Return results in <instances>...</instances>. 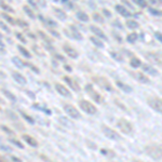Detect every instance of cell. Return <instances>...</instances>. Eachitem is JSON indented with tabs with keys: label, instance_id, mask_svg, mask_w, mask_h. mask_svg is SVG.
Returning <instances> with one entry per match:
<instances>
[{
	"label": "cell",
	"instance_id": "obj_1",
	"mask_svg": "<svg viewBox=\"0 0 162 162\" xmlns=\"http://www.w3.org/2000/svg\"><path fill=\"white\" fill-rule=\"evenodd\" d=\"M146 152L152 160H161L162 159V147L158 145H148L145 147Z\"/></svg>",
	"mask_w": 162,
	"mask_h": 162
},
{
	"label": "cell",
	"instance_id": "obj_2",
	"mask_svg": "<svg viewBox=\"0 0 162 162\" xmlns=\"http://www.w3.org/2000/svg\"><path fill=\"white\" fill-rule=\"evenodd\" d=\"M117 127L124 134H131L133 132V125H132V123L124 118L119 119L118 121H117Z\"/></svg>",
	"mask_w": 162,
	"mask_h": 162
},
{
	"label": "cell",
	"instance_id": "obj_3",
	"mask_svg": "<svg viewBox=\"0 0 162 162\" xmlns=\"http://www.w3.org/2000/svg\"><path fill=\"white\" fill-rule=\"evenodd\" d=\"M79 106L84 112H87L89 115H95L97 112V108L95 107V105L89 102L87 99H81L79 102Z\"/></svg>",
	"mask_w": 162,
	"mask_h": 162
},
{
	"label": "cell",
	"instance_id": "obj_4",
	"mask_svg": "<svg viewBox=\"0 0 162 162\" xmlns=\"http://www.w3.org/2000/svg\"><path fill=\"white\" fill-rule=\"evenodd\" d=\"M92 80L94 81L96 84H99L101 88H103L105 90H107L108 92H114V88L110 84V82L106 79V78H103V77H99V76H95L92 78Z\"/></svg>",
	"mask_w": 162,
	"mask_h": 162
},
{
	"label": "cell",
	"instance_id": "obj_5",
	"mask_svg": "<svg viewBox=\"0 0 162 162\" xmlns=\"http://www.w3.org/2000/svg\"><path fill=\"white\" fill-rule=\"evenodd\" d=\"M147 104L152 108L154 110L158 111L162 114V99L157 97V96H150L147 99Z\"/></svg>",
	"mask_w": 162,
	"mask_h": 162
},
{
	"label": "cell",
	"instance_id": "obj_6",
	"mask_svg": "<svg viewBox=\"0 0 162 162\" xmlns=\"http://www.w3.org/2000/svg\"><path fill=\"white\" fill-rule=\"evenodd\" d=\"M102 132L107 139H112V141H119L121 137L118 132H116L115 130H112L111 128H109L108 125H105V124H102Z\"/></svg>",
	"mask_w": 162,
	"mask_h": 162
},
{
	"label": "cell",
	"instance_id": "obj_7",
	"mask_svg": "<svg viewBox=\"0 0 162 162\" xmlns=\"http://www.w3.org/2000/svg\"><path fill=\"white\" fill-rule=\"evenodd\" d=\"M84 90H85V92L89 94V96H91V99H94L96 103H102L104 101V97L99 94L97 91H95L94 88L92 87V84H85Z\"/></svg>",
	"mask_w": 162,
	"mask_h": 162
},
{
	"label": "cell",
	"instance_id": "obj_8",
	"mask_svg": "<svg viewBox=\"0 0 162 162\" xmlns=\"http://www.w3.org/2000/svg\"><path fill=\"white\" fill-rule=\"evenodd\" d=\"M64 32H65V34H66L68 37H70L72 39H75V40L82 39V35L80 34L79 30H78V29L76 28V26H74V25H69L68 28L64 29Z\"/></svg>",
	"mask_w": 162,
	"mask_h": 162
},
{
	"label": "cell",
	"instance_id": "obj_9",
	"mask_svg": "<svg viewBox=\"0 0 162 162\" xmlns=\"http://www.w3.org/2000/svg\"><path fill=\"white\" fill-rule=\"evenodd\" d=\"M64 110L66 111V114H67L69 117L74 119H80L81 118V115H80V112L78 111V109L76 108L75 106H72L70 104H64Z\"/></svg>",
	"mask_w": 162,
	"mask_h": 162
},
{
	"label": "cell",
	"instance_id": "obj_10",
	"mask_svg": "<svg viewBox=\"0 0 162 162\" xmlns=\"http://www.w3.org/2000/svg\"><path fill=\"white\" fill-rule=\"evenodd\" d=\"M63 79H64V81L69 85V88H71L74 91H76V92L80 91V85H79V83L77 82V80L76 79L71 78L69 76H64Z\"/></svg>",
	"mask_w": 162,
	"mask_h": 162
},
{
	"label": "cell",
	"instance_id": "obj_11",
	"mask_svg": "<svg viewBox=\"0 0 162 162\" xmlns=\"http://www.w3.org/2000/svg\"><path fill=\"white\" fill-rule=\"evenodd\" d=\"M63 50L69 57H71V59H77L78 55H79V53H78V51L76 50L75 48H72L71 45H69V44H67V43H65L63 45Z\"/></svg>",
	"mask_w": 162,
	"mask_h": 162
},
{
	"label": "cell",
	"instance_id": "obj_12",
	"mask_svg": "<svg viewBox=\"0 0 162 162\" xmlns=\"http://www.w3.org/2000/svg\"><path fill=\"white\" fill-rule=\"evenodd\" d=\"M145 57H146L149 62H151V63L157 64V65H162V59H161V57H160V55H159L158 53L149 52V53H147L146 55H145Z\"/></svg>",
	"mask_w": 162,
	"mask_h": 162
},
{
	"label": "cell",
	"instance_id": "obj_13",
	"mask_svg": "<svg viewBox=\"0 0 162 162\" xmlns=\"http://www.w3.org/2000/svg\"><path fill=\"white\" fill-rule=\"evenodd\" d=\"M54 87H55L56 91L59 92V93L62 95V96H64V97H70V96H71L69 90H68V89L65 87V85L61 84L59 82H56L55 84H54Z\"/></svg>",
	"mask_w": 162,
	"mask_h": 162
},
{
	"label": "cell",
	"instance_id": "obj_14",
	"mask_svg": "<svg viewBox=\"0 0 162 162\" xmlns=\"http://www.w3.org/2000/svg\"><path fill=\"white\" fill-rule=\"evenodd\" d=\"M132 76H133V77H134L137 81H139V82L145 83V84H149V83H150L149 78H148L147 76L144 75L143 72H139V71H136V72H132Z\"/></svg>",
	"mask_w": 162,
	"mask_h": 162
},
{
	"label": "cell",
	"instance_id": "obj_15",
	"mask_svg": "<svg viewBox=\"0 0 162 162\" xmlns=\"http://www.w3.org/2000/svg\"><path fill=\"white\" fill-rule=\"evenodd\" d=\"M90 29H91V32H93V34H94V35L97 37V38H101V39L107 40L106 35L104 34V32L99 27H96V26H94V25H91V26H90Z\"/></svg>",
	"mask_w": 162,
	"mask_h": 162
},
{
	"label": "cell",
	"instance_id": "obj_16",
	"mask_svg": "<svg viewBox=\"0 0 162 162\" xmlns=\"http://www.w3.org/2000/svg\"><path fill=\"white\" fill-rule=\"evenodd\" d=\"M12 77H13V79L15 80L16 82L20 83V84H26V82H27L26 78L19 71H12Z\"/></svg>",
	"mask_w": 162,
	"mask_h": 162
},
{
	"label": "cell",
	"instance_id": "obj_17",
	"mask_svg": "<svg viewBox=\"0 0 162 162\" xmlns=\"http://www.w3.org/2000/svg\"><path fill=\"white\" fill-rule=\"evenodd\" d=\"M115 9L119 14H121V15L124 16V17H129V16L132 15V13H131L127 8H124L123 6H121V4H117V6L115 7Z\"/></svg>",
	"mask_w": 162,
	"mask_h": 162
},
{
	"label": "cell",
	"instance_id": "obj_18",
	"mask_svg": "<svg viewBox=\"0 0 162 162\" xmlns=\"http://www.w3.org/2000/svg\"><path fill=\"white\" fill-rule=\"evenodd\" d=\"M22 137H23V139L26 143H27L28 145H30V146H32V147H37V146H38V142H37V139H35L34 137H32V136H30V135L23 134V135H22Z\"/></svg>",
	"mask_w": 162,
	"mask_h": 162
},
{
	"label": "cell",
	"instance_id": "obj_19",
	"mask_svg": "<svg viewBox=\"0 0 162 162\" xmlns=\"http://www.w3.org/2000/svg\"><path fill=\"white\" fill-rule=\"evenodd\" d=\"M53 12H54V14H55V16L57 17V19H59V20H66V17H67V15H66V13L63 11V10H61V9L56 8V7H53Z\"/></svg>",
	"mask_w": 162,
	"mask_h": 162
},
{
	"label": "cell",
	"instance_id": "obj_20",
	"mask_svg": "<svg viewBox=\"0 0 162 162\" xmlns=\"http://www.w3.org/2000/svg\"><path fill=\"white\" fill-rule=\"evenodd\" d=\"M116 84L118 85L122 91H124L125 93H131L132 92V88L129 85V84H125L124 82H122V81H119V80H117L116 81Z\"/></svg>",
	"mask_w": 162,
	"mask_h": 162
},
{
	"label": "cell",
	"instance_id": "obj_21",
	"mask_svg": "<svg viewBox=\"0 0 162 162\" xmlns=\"http://www.w3.org/2000/svg\"><path fill=\"white\" fill-rule=\"evenodd\" d=\"M143 69H144V71H146V72L152 76H158V71L156 70L154 67H151L150 65H143Z\"/></svg>",
	"mask_w": 162,
	"mask_h": 162
},
{
	"label": "cell",
	"instance_id": "obj_22",
	"mask_svg": "<svg viewBox=\"0 0 162 162\" xmlns=\"http://www.w3.org/2000/svg\"><path fill=\"white\" fill-rule=\"evenodd\" d=\"M130 65L133 68H139V67H141V66H142V62H141V59H137V57L133 56V57L131 59V61H130Z\"/></svg>",
	"mask_w": 162,
	"mask_h": 162
},
{
	"label": "cell",
	"instance_id": "obj_23",
	"mask_svg": "<svg viewBox=\"0 0 162 162\" xmlns=\"http://www.w3.org/2000/svg\"><path fill=\"white\" fill-rule=\"evenodd\" d=\"M1 92L3 93L4 95H6V97L7 99H9L10 101H12V102H15L16 101V96L12 92L8 91V90H6V89H1Z\"/></svg>",
	"mask_w": 162,
	"mask_h": 162
},
{
	"label": "cell",
	"instance_id": "obj_24",
	"mask_svg": "<svg viewBox=\"0 0 162 162\" xmlns=\"http://www.w3.org/2000/svg\"><path fill=\"white\" fill-rule=\"evenodd\" d=\"M77 17H78V20H80L81 22H88V21H89V15L83 11L77 12Z\"/></svg>",
	"mask_w": 162,
	"mask_h": 162
},
{
	"label": "cell",
	"instance_id": "obj_25",
	"mask_svg": "<svg viewBox=\"0 0 162 162\" xmlns=\"http://www.w3.org/2000/svg\"><path fill=\"white\" fill-rule=\"evenodd\" d=\"M125 24H127L128 27L131 28V29H136V28L139 27V24L134 20H128L127 22H125Z\"/></svg>",
	"mask_w": 162,
	"mask_h": 162
},
{
	"label": "cell",
	"instance_id": "obj_26",
	"mask_svg": "<svg viewBox=\"0 0 162 162\" xmlns=\"http://www.w3.org/2000/svg\"><path fill=\"white\" fill-rule=\"evenodd\" d=\"M38 35L40 36V38L43 40L45 43H48V44H51V43H52L51 38H50V37H48V36L45 35V34H44L43 32H41V30H38Z\"/></svg>",
	"mask_w": 162,
	"mask_h": 162
},
{
	"label": "cell",
	"instance_id": "obj_27",
	"mask_svg": "<svg viewBox=\"0 0 162 162\" xmlns=\"http://www.w3.org/2000/svg\"><path fill=\"white\" fill-rule=\"evenodd\" d=\"M101 152H102L104 156H106L107 158H115L116 157V152L110 150V149H102Z\"/></svg>",
	"mask_w": 162,
	"mask_h": 162
},
{
	"label": "cell",
	"instance_id": "obj_28",
	"mask_svg": "<svg viewBox=\"0 0 162 162\" xmlns=\"http://www.w3.org/2000/svg\"><path fill=\"white\" fill-rule=\"evenodd\" d=\"M110 55H111V57H112V59H115L117 62H122L123 61V56L121 55V53H119V52L111 51Z\"/></svg>",
	"mask_w": 162,
	"mask_h": 162
},
{
	"label": "cell",
	"instance_id": "obj_29",
	"mask_svg": "<svg viewBox=\"0 0 162 162\" xmlns=\"http://www.w3.org/2000/svg\"><path fill=\"white\" fill-rule=\"evenodd\" d=\"M90 40H91L92 42L96 45V47H99V48H104V43L101 41V40L97 38V37H94V36H92L91 38H90Z\"/></svg>",
	"mask_w": 162,
	"mask_h": 162
},
{
	"label": "cell",
	"instance_id": "obj_30",
	"mask_svg": "<svg viewBox=\"0 0 162 162\" xmlns=\"http://www.w3.org/2000/svg\"><path fill=\"white\" fill-rule=\"evenodd\" d=\"M17 49H19L21 53H22L24 56H26L27 59H30V57H32V54L29 53V51H28V50H26V49H25L24 47H22V45H17Z\"/></svg>",
	"mask_w": 162,
	"mask_h": 162
},
{
	"label": "cell",
	"instance_id": "obj_31",
	"mask_svg": "<svg viewBox=\"0 0 162 162\" xmlns=\"http://www.w3.org/2000/svg\"><path fill=\"white\" fill-rule=\"evenodd\" d=\"M137 38H139V35L136 34V32H132V34H129L127 37V40L129 41V42H135L136 40H137Z\"/></svg>",
	"mask_w": 162,
	"mask_h": 162
},
{
	"label": "cell",
	"instance_id": "obj_32",
	"mask_svg": "<svg viewBox=\"0 0 162 162\" xmlns=\"http://www.w3.org/2000/svg\"><path fill=\"white\" fill-rule=\"evenodd\" d=\"M24 9V12L27 14L29 17H32V19H35V13H34V11H32V9L29 8V7H27V6H24L23 7Z\"/></svg>",
	"mask_w": 162,
	"mask_h": 162
},
{
	"label": "cell",
	"instance_id": "obj_33",
	"mask_svg": "<svg viewBox=\"0 0 162 162\" xmlns=\"http://www.w3.org/2000/svg\"><path fill=\"white\" fill-rule=\"evenodd\" d=\"M1 16H2L3 19H6V21L9 22L11 25H14V24H15V20H14L12 16L9 15V14H7V13H1Z\"/></svg>",
	"mask_w": 162,
	"mask_h": 162
},
{
	"label": "cell",
	"instance_id": "obj_34",
	"mask_svg": "<svg viewBox=\"0 0 162 162\" xmlns=\"http://www.w3.org/2000/svg\"><path fill=\"white\" fill-rule=\"evenodd\" d=\"M12 61H13V63L15 64L16 66H19V67H23V66H25V65H27L26 63H23V61H21L19 57H16V56H14L13 59H12Z\"/></svg>",
	"mask_w": 162,
	"mask_h": 162
},
{
	"label": "cell",
	"instance_id": "obj_35",
	"mask_svg": "<svg viewBox=\"0 0 162 162\" xmlns=\"http://www.w3.org/2000/svg\"><path fill=\"white\" fill-rule=\"evenodd\" d=\"M92 16H93L94 21H96V22H99V23H104V17L102 15H99L97 12H93Z\"/></svg>",
	"mask_w": 162,
	"mask_h": 162
},
{
	"label": "cell",
	"instance_id": "obj_36",
	"mask_svg": "<svg viewBox=\"0 0 162 162\" xmlns=\"http://www.w3.org/2000/svg\"><path fill=\"white\" fill-rule=\"evenodd\" d=\"M0 7L3 9V10H6V11H8V12H14L13 8H11L9 4H7L6 2H3V1H0Z\"/></svg>",
	"mask_w": 162,
	"mask_h": 162
},
{
	"label": "cell",
	"instance_id": "obj_37",
	"mask_svg": "<svg viewBox=\"0 0 162 162\" xmlns=\"http://www.w3.org/2000/svg\"><path fill=\"white\" fill-rule=\"evenodd\" d=\"M15 24H17V25H20L21 27H23V28L28 27V23H26L25 21L21 20V19H17V20L15 21Z\"/></svg>",
	"mask_w": 162,
	"mask_h": 162
},
{
	"label": "cell",
	"instance_id": "obj_38",
	"mask_svg": "<svg viewBox=\"0 0 162 162\" xmlns=\"http://www.w3.org/2000/svg\"><path fill=\"white\" fill-rule=\"evenodd\" d=\"M149 12H150L151 14H154V15H162V11L158 10V9H154V8H148Z\"/></svg>",
	"mask_w": 162,
	"mask_h": 162
},
{
	"label": "cell",
	"instance_id": "obj_39",
	"mask_svg": "<svg viewBox=\"0 0 162 162\" xmlns=\"http://www.w3.org/2000/svg\"><path fill=\"white\" fill-rule=\"evenodd\" d=\"M22 116H23L24 119H26V120H27V121H28L29 123H32H32H35V121H34V119H32V117H29L28 115H26V114H24V112H22Z\"/></svg>",
	"mask_w": 162,
	"mask_h": 162
},
{
	"label": "cell",
	"instance_id": "obj_40",
	"mask_svg": "<svg viewBox=\"0 0 162 162\" xmlns=\"http://www.w3.org/2000/svg\"><path fill=\"white\" fill-rule=\"evenodd\" d=\"M15 36H16V38H17V39H20L22 42H26V38H24L23 35H22L21 32H15Z\"/></svg>",
	"mask_w": 162,
	"mask_h": 162
},
{
	"label": "cell",
	"instance_id": "obj_41",
	"mask_svg": "<svg viewBox=\"0 0 162 162\" xmlns=\"http://www.w3.org/2000/svg\"><path fill=\"white\" fill-rule=\"evenodd\" d=\"M136 4H139V7H148V2L147 1H141V0H139V1H134Z\"/></svg>",
	"mask_w": 162,
	"mask_h": 162
},
{
	"label": "cell",
	"instance_id": "obj_42",
	"mask_svg": "<svg viewBox=\"0 0 162 162\" xmlns=\"http://www.w3.org/2000/svg\"><path fill=\"white\" fill-rule=\"evenodd\" d=\"M0 27L2 28L4 32H10V28H9L8 26H7V25H6V24L3 23V22H0Z\"/></svg>",
	"mask_w": 162,
	"mask_h": 162
},
{
	"label": "cell",
	"instance_id": "obj_43",
	"mask_svg": "<svg viewBox=\"0 0 162 162\" xmlns=\"http://www.w3.org/2000/svg\"><path fill=\"white\" fill-rule=\"evenodd\" d=\"M154 37H156V38H157V39H158L160 42H162V34H161V32H154Z\"/></svg>",
	"mask_w": 162,
	"mask_h": 162
},
{
	"label": "cell",
	"instance_id": "obj_44",
	"mask_svg": "<svg viewBox=\"0 0 162 162\" xmlns=\"http://www.w3.org/2000/svg\"><path fill=\"white\" fill-rule=\"evenodd\" d=\"M11 142H13V143H14V144H15V145H17V146L20 147V148H22V149H23V148H24L23 144H22V143H20V142H19V141H15V139H11Z\"/></svg>",
	"mask_w": 162,
	"mask_h": 162
},
{
	"label": "cell",
	"instance_id": "obj_45",
	"mask_svg": "<svg viewBox=\"0 0 162 162\" xmlns=\"http://www.w3.org/2000/svg\"><path fill=\"white\" fill-rule=\"evenodd\" d=\"M115 102H116V104H118V107H120V108H122L123 110H127V108H125V107L123 106V104H122V103H120V102H119L118 99H116Z\"/></svg>",
	"mask_w": 162,
	"mask_h": 162
},
{
	"label": "cell",
	"instance_id": "obj_46",
	"mask_svg": "<svg viewBox=\"0 0 162 162\" xmlns=\"http://www.w3.org/2000/svg\"><path fill=\"white\" fill-rule=\"evenodd\" d=\"M2 129L4 130V132H6V133H10V134L12 133V131L10 130V129H8L7 127H2Z\"/></svg>",
	"mask_w": 162,
	"mask_h": 162
},
{
	"label": "cell",
	"instance_id": "obj_47",
	"mask_svg": "<svg viewBox=\"0 0 162 162\" xmlns=\"http://www.w3.org/2000/svg\"><path fill=\"white\" fill-rule=\"evenodd\" d=\"M55 55H56V57H57V59H62V61H65V59H64V57H63V56H62V55H59V54H55Z\"/></svg>",
	"mask_w": 162,
	"mask_h": 162
},
{
	"label": "cell",
	"instance_id": "obj_48",
	"mask_svg": "<svg viewBox=\"0 0 162 162\" xmlns=\"http://www.w3.org/2000/svg\"><path fill=\"white\" fill-rule=\"evenodd\" d=\"M103 11H104V12H105V14H106V15H108V16H109V15H110V13H109V12H108V11H107V10H106V9H104V10H103Z\"/></svg>",
	"mask_w": 162,
	"mask_h": 162
},
{
	"label": "cell",
	"instance_id": "obj_49",
	"mask_svg": "<svg viewBox=\"0 0 162 162\" xmlns=\"http://www.w3.org/2000/svg\"><path fill=\"white\" fill-rule=\"evenodd\" d=\"M65 68L67 69V71H71V67H70V66H65Z\"/></svg>",
	"mask_w": 162,
	"mask_h": 162
},
{
	"label": "cell",
	"instance_id": "obj_50",
	"mask_svg": "<svg viewBox=\"0 0 162 162\" xmlns=\"http://www.w3.org/2000/svg\"><path fill=\"white\" fill-rule=\"evenodd\" d=\"M29 3L32 4V6H34V7H35V8H36V7H37V6H36V3H34V2H32V0H29Z\"/></svg>",
	"mask_w": 162,
	"mask_h": 162
},
{
	"label": "cell",
	"instance_id": "obj_51",
	"mask_svg": "<svg viewBox=\"0 0 162 162\" xmlns=\"http://www.w3.org/2000/svg\"><path fill=\"white\" fill-rule=\"evenodd\" d=\"M132 162H143V161H141V160H136V159H134V160H133V161Z\"/></svg>",
	"mask_w": 162,
	"mask_h": 162
},
{
	"label": "cell",
	"instance_id": "obj_52",
	"mask_svg": "<svg viewBox=\"0 0 162 162\" xmlns=\"http://www.w3.org/2000/svg\"><path fill=\"white\" fill-rule=\"evenodd\" d=\"M0 162H6V161H4V160H3L2 158H0Z\"/></svg>",
	"mask_w": 162,
	"mask_h": 162
},
{
	"label": "cell",
	"instance_id": "obj_53",
	"mask_svg": "<svg viewBox=\"0 0 162 162\" xmlns=\"http://www.w3.org/2000/svg\"><path fill=\"white\" fill-rule=\"evenodd\" d=\"M1 37H2V35H1V34H0V39H1Z\"/></svg>",
	"mask_w": 162,
	"mask_h": 162
},
{
	"label": "cell",
	"instance_id": "obj_54",
	"mask_svg": "<svg viewBox=\"0 0 162 162\" xmlns=\"http://www.w3.org/2000/svg\"><path fill=\"white\" fill-rule=\"evenodd\" d=\"M110 162H114V161H110Z\"/></svg>",
	"mask_w": 162,
	"mask_h": 162
},
{
	"label": "cell",
	"instance_id": "obj_55",
	"mask_svg": "<svg viewBox=\"0 0 162 162\" xmlns=\"http://www.w3.org/2000/svg\"><path fill=\"white\" fill-rule=\"evenodd\" d=\"M0 109H1V107H0Z\"/></svg>",
	"mask_w": 162,
	"mask_h": 162
}]
</instances>
